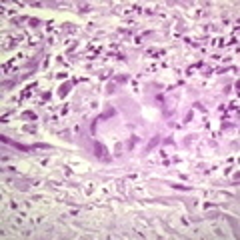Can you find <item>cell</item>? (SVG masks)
I'll return each instance as SVG.
<instances>
[{
    "label": "cell",
    "instance_id": "cell-2",
    "mask_svg": "<svg viewBox=\"0 0 240 240\" xmlns=\"http://www.w3.org/2000/svg\"><path fill=\"white\" fill-rule=\"evenodd\" d=\"M68 88H70V84H64V86H62V90H60V94L64 96V94H66V92H68Z\"/></svg>",
    "mask_w": 240,
    "mask_h": 240
},
{
    "label": "cell",
    "instance_id": "cell-1",
    "mask_svg": "<svg viewBox=\"0 0 240 240\" xmlns=\"http://www.w3.org/2000/svg\"><path fill=\"white\" fill-rule=\"evenodd\" d=\"M94 148H96V156H104V152H106V150H102V144L96 142V146H94Z\"/></svg>",
    "mask_w": 240,
    "mask_h": 240
}]
</instances>
